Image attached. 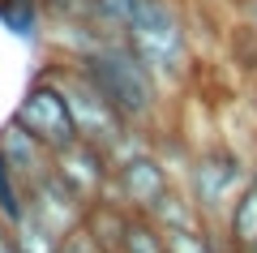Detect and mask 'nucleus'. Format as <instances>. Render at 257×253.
<instances>
[{
    "mask_svg": "<svg viewBox=\"0 0 257 253\" xmlns=\"http://www.w3.org/2000/svg\"><path fill=\"white\" fill-rule=\"evenodd\" d=\"M86 77L99 86V95L138 129H155L163 120V99L167 86L159 81V73L142 60L128 39H99V43L82 47V52H64Z\"/></svg>",
    "mask_w": 257,
    "mask_h": 253,
    "instance_id": "obj_1",
    "label": "nucleus"
},
{
    "mask_svg": "<svg viewBox=\"0 0 257 253\" xmlns=\"http://www.w3.org/2000/svg\"><path fill=\"white\" fill-rule=\"evenodd\" d=\"M128 47L159 73L163 86H180L193 64V26L176 0H142L124 30Z\"/></svg>",
    "mask_w": 257,
    "mask_h": 253,
    "instance_id": "obj_2",
    "label": "nucleus"
},
{
    "mask_svg": "<svg viewBox=\"0 0 257 253\" xmlns=\"http://www.w3.org/2000/svg\"><path fill=\"white\" fill-rule=\"evenodd\" d=\"M248 176H253V159L248 154H240L231 142H206V146H197V154H193V163L184 167L180 181L193 193L202 219L219 223L231 210L236 193L248 185Z\"/></svg>",
    "mask_w": 257,
    "mask_h": 253,
    "instance_id": "obj_3",
    "label": "nucleus"
},
{
    "mask_svg": "<svg viewBox=\"0 0 257 253\" xmlns=\"http://www.w3.org/2000/svg\"><path fill=\"white\" fill-rule=\"evenodd\" d=\"M43 64L64 81V95H69V108H73V120H77L82 142H94V146H103V150L116 154L120 142H124V137L133 133L138 125H128V120L99 95V86H94V81L86 77V73L77 69V64L69 60L64 52H56V47H52V56H47Z\"/></svg>",
    "mask_w": 257,
    "mask_h": 253,
    "instance_id": "obj_4",
    "label": "nucleus"
},
{
    "mask_svg": "<svg viewBox=\"0 0 257 253\" xmlns=\"http://www.w3.org/2000/svg\"><path fill=\"white\" fill-rule=\"evenodd\" d=\"M9 116L18 120V125H26L52 154L64 150V146H73V142H82L73 108H69V95H64V81L56 77L47 64L35 69V77L26 81V91H22L18 103H13Z\"/></svg>",
    "mask_w": 257,
    "mask_h": 253,
    "instance_id": "obj_5",
    "label": "nucleus"
},
{
    "mask_svg": "<svg viewBox=\"0 0 257 253\" xmlns=\"http://www.w3.org/2000/svg\"><path fill=\"white\" fill-rule=\"evenodd\" d=\"M176 181H180V172H176L172 163L146 142V146H138V150H128V154L116 159V172H111V198H120L128 210L150 215V206H155Z\"/></svg>",
    "mask_w": 257,
    "mask_h": 253,
    "instance_id": "obj_6",
    "label": "nucleus"
},
{
    "mask_svg": "<svg viewBox=\"0 0 257 253\" xmlns=\"http://www.w3.org/2000/svg\"><path fill=\"white\" fill-rule=\"evenodd\" d=\"M52 167L64 181V189L73 193L82 206H90V202H99V198L111 193L116 159H111V150H103V146H94V142H73V146H64V150H56Z\"/></svg>",
    "mask_w": 257,
    "mask_h": 253,
    "instance_id": "obj_7",
    "label": "nucleus"
},
{
    "mask_svg": "<svg viewBox=\"0 0 257 253\" xmlns=\"http://www.w3.org/2000/svg\"><path fill=\"white\" fill-rule=\"evenodd\" d=\"M26 202H30L26 219L35 227H43L47 236H56V240H60L64 232H73V227L82 223V215H86V206L64 189V181L56 176V167L43 176V181H35L26 189Z\"/></svg>",
    "mask_w": 257,
    "mask_h": 253,
    "instance_id": "obj_8",
    "label": "nucleus"
},
{
    "mask_svg": "<svg viewBox=\"0 0 257 253\" xmlns=\"http://www.w3.org/2000/svg\"><path fill=\"white\" fill-rule=\"evenodd\" d=\"M0 154L9 159V167L18 172V181L26 185V189H30L35 181H43V176L52 172V163H56V154L47 150V146L39 142L26 125H18L13 116L0 125Z\"/></svg>",
    "mask_w": 257,
    "mask_h": 253,
    "instance_id": "obj_9",
    "label": "nucleus"
},
{
    "mask_svg": "<svg viewBox=\"0 0 257 253\" xmlns=\"http://www.w3.org/2000/svg\"><path fill=\"white\" fill-rule=\"evenodd\" d=\"M128 215H133V210H128L120 198H111V193H107V198H99V202H90V206H86L82 227H86V236H90L103 253H120Z\"/></svg>",
    "mask_w": 257,
    "mask_h": 253,
    "instance_id": "obj_10",
    "label": "nucleus"
},
{
    "mask_svg": "<svg viewBox=\"0 0 257 253\" xmlns=\"http://www.w3.org/2000/svg\"><path fill=\"white\" fill-rule=\"evenodd\" d=\"M150 219H155V223L163 227L167 236H176V232H193V227H202V223H206L202 210H197V202H193V193L184 189V181H176L172 189H167L163 198L150 206Z\"/></svg>",
    "mask_w": 257,
    "mask_h": 253,
    "instance_id": "obj_11",
    "label": "nucleus"
},
{
    "mask_svg": "<svg viewBox=\"0 0 257 253\" xmlns=\"http://www.w3.org/2000/svg\"><path fill=\"white\" fill-rule=\"evenodd\" d=\"M0 26L9 30L13 39L39 47L52 30H47V13H43V0H0Z\"/></svg>",
    "mask_w": 257,
    "mask_h": 253,
    "instance_id": "obj_12",
    "label": "nucleus"
},
{
    "mask_svg": "<svg viewBox=\"0 0 257 253\" xmlns=\"http://www.w3.org/2000/svg\"><path fill=\"white\" fill-rule=\"evenodd\" d=\"M223 227H227V240L236 244V249L257 244V181L253 176H248V185L236 193L231 210L223 215Z\"/></svg>",
    "mask_w": 257,
    "mask_h": 253,
    "instance_id": "obj_13",
    "label": "nucleus"
},
{
    "mask_svg": "<svg viewBox=\"0 0 257 253\" xmlns=\"http://www.w3.org/2000/svg\"><path fill=\"white\" fill-rule=\"evenodd\" d=\"M172 249V236L155 223L150 215L133 210L124 223V240H120V253H167Z\"/></svg>",
    "mask_w": 257,
    "mask_h": 253,
    "instance_id": "obj_14",
    "label": "nucleus"
},
{
    "mask_svg": "<svg viewBox=\"0 0 257 253\" xmlns=\"http://www.w3.org/2000/svg\"><path fill=\"white\" fill-rule=\"evenodd\" d=\"M26 210H30V202H26V185L18 181V172L9 167V159L0 154V219L18 227L22 219H26Z\"/></svg>",
    "mask_w": 257,
    "mask_h": 253,
    "instance_id": "obj_15",
    "label": "nucleus"
},
{
    "mask_svg": "<svg viewBox=\"0 0 257 253\" xmlns=\"http://www.w3.org/2000/svg\"><path fill=\"white\" fill-rule=\"evenodd\" d=\"M227 60L236 64L244 77L257 81V26L231 22V30H227Z\"/></svg>",
    "mask_w": 257,
    "mask_h": 253,
    "instance_id": "obj_16",
    "label": "nucleus"
},
{
    "mask_svg": "<svg viewBox=\"0 0 257 253\" xmlns=\"http://www.w3.org/2000/svg\"><path fill=\"white\" fill-rule=\"evenodd\" d=\"M150 146H155V150L163 154V159L172 163L180 176H184V167L193 163V154H197V146H193L189 137H180V129H163V120L150 129Z\"/></svg>",
    "mask_w": 257,
    "mask_h": 253,
    "instance_id": "obj_17",
    "label": "nucleus"
},
{
    "mask_svg": "<svg viewBox=\"0 0 257 253\" xmlns=\"http://www.w3.org/2000/svg\"><path fill=\"white\" fill-rule=\"evenodd\" d=\"M52 253H103V249L90 240V236H86V227L77 223L73 232H64L60 240H56V249H52Z\"/></svg>",
    "mask_w": 257,
    "mask_h": 253,
    "instance_id": "obj_18",
    "label": "nucleus"
},
{
    "mask_svg": "<svg viewBox=\"0 0 257 253\" xmlns=\"http://www.w3.org/2000/svg\"><path fill=\"white\" fill-rule=\"evenodd\" d=\"M0 253H26V249H22L18 227H13V223H5V219H0Z\"/></svg>",
    "mask_w": 257,
    "mask_h": 253,
    "instance_id": "obj_19",
    "label": "nucleus"
},
{
    "mask_svg": "<svg viewBox=\"0 0 257 253\" xmlns=\"http://www.w3.org/2000/svg\"><path fill=\"white\" fill-rule=\"evenodd\" d=\"M231 13H236V22L257 26V0H231Z\"/></svg>",
    "mask_w": 257,
    "mask_h": 253,
    "instance_id": "obj_20",
    "label": "nucleus"
},
{
    "mask_svg": "<svg viewBox=\"0 0 257 253\" xmlns=\"http://www.w3.org/2000/svg\"><path fill=\"white\" fill-rule=\"evenodd\" d=\"M236 253H257V244H248V249H236Z\"/></svg>",
    "mask_w": 257,
    "mask_h": 253,
    "instance_id": "obj_21",
    "label": "nucleus"
},
{
    "mask_svg": "<svg viewBox=\"0 0 257 253\" xmlns=\"http://www.w3.org/2000/svg\"><path fill=\"white\" fill-rule=\"evenodd\" d=\"M253 181H257V163H253Z\"/></svg>",
    "mask_w": 257,
    "mask_h": 253,
    "instance_id": "obj_22",
    "label": "nucleus"
},
{
    "mask_svg": "<svg viewBox=\"0 0 257 253\" xmlns=\"http://www.w3.org/2000/svg\"><path fill=\"white\" fill-rule=\"evenodd\" d=\"M253 142H257V129H253Z\"/></svg>",
    "mask_w": 257,
    "mask_h": 253,
    "instance_id": "obj_23",
    "label": "nucleus"
}]
</instances>
